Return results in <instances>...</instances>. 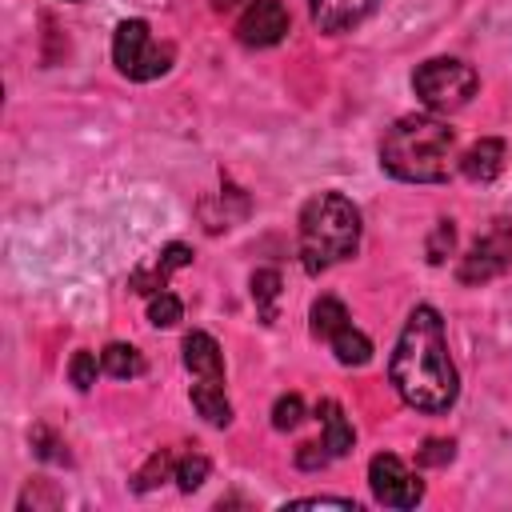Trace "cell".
Wrapping results in <instances>:
<instances>
[{
  "mask_svg": "<svg viewBox=\"0 0 512 512\" xmlns=\"http://www.w3.org/2000/svg\"><path fill=\"white\" fill-rule=\"evenodd\" d=\"M388 380L416 412H448L460 396V376L448 356L444 320L432 304H416L388 360Z\"/></svg>",
  "mask_w": 512,
  "mask_h": 512,
  "instance_id": "6da1fadb",
  "label": "cell"
},
{
  "mask_svg": "<svg viewBox=\"0 0 512 512\" xmlns=\"http://www.w3.org/2000/svg\"><path fill=\"white\" fill-rule=\"evenodd\" d=\"M456 164V132L428 112L400 116L380 140V168L404 184H440Z\"/></svg>",
  "mask_w": 512,
  "mask_h": 512,
  "instance_id": "7a4b0ae2",
  "label": "cell"
},
{
  "mask_svg": "<svg viewBox=\"0 0 512 512\" xmlns=\"http://www.w3.org/2000/svg\"><path fill=\"white\" fill-rule=\"evenodd\" d=\"M360 208L340 192H320L300 208V260L312 276L356 256Z\"/></svg>",
  "mask_w": 512,
  "mask_h": 512,
  "instance_id": "3957f363",
  "label": "cell"
},
{
  "mask_svg": "<svg viewBox=\"0 0 512 512\" xmlns=\"http://www.w3.org/2000/svg\"><path fill=\"white\" fill-rule=\"evenodd\" d=\"M476 68L456 60V56H436V60H424L416 72H412V88L420 96L424 108L432 112H456L464 108L472 96H476Z\"/></svg>",
  "mask_w": 512,
  "mask_h": 512,
  "instance_id": "277c9868",
  "label": "cell"
},
{
  "mask_svg": "<svg viewBox=\"0 0 512 512\" xmlns=\"http://www.w3.org/2000/svg\"><path fill=\"white\" fill-rule=\"evenodd\" d=\"M112 60L128 80H156L172 68V44H156L144 20H120L112 32Z\"/></svg>",
  "mask_w": 512,
  "mask_h": 512,
  "instance_id": "5b68a950",
  "label": "cell"
},
{
  "mask_svg": "<svg viewBox=\"0 0 512 512\" xmlns=\"http://www.w3.org/2000/svg\"><path fill=\"white\" fill-rule=\"evenodd\" d=\"M312 336L328 340L336 360L348 364V368H360V364L372 360V340L348 320V308L336 296H320L312 304Z\"/></svg>",
  "mask_w": 512,
  "mask_h": 512,
  "instance_id": "8992f818",
  "label": "cell"
},
{
  "mask_svg": "<svg viewBox=\"0 0 512 512\" xmlns=\"http://www.w3.org/2000/svg\"><path fill=\"white\" fill-rule=\"evenodd\" d=\"M508 268H512V224L508 220H492L488 232L476 236V244L460 260L456 276H460V284H488Z\"/></svg>",
  "mask_w": 512,
  "mask_h": 512,
  "instance_id": "52a82bcc",
  "label": "cell"
},
{
  "mask_svg": "<svg viewBox=\"0 0 512 512\" xmlns=\"http://www.w3.org/2000/svg\"><path fill=\"white\" fill-rule=\"evenodd\" d=\"M368 484H372V496L384 508H416L424 500L420 476L400 456H392V452H376L368 460Z\"/></svg>",
  "mask_w": 512,
  "mask_h": 512,
  "instance_id": "ba28073f",
  "label": "cell"
},
{
  "mask_svg": "<svg viewBox=\"0 0 512 512\" xmlns=\"http://www.w3.org/2000/svg\"><path fill=\"white\" fill-rule=\"evenodd\" d=\"M288 8L280 0H248L236 20V40L248 48H272L288 36Z\"/></svg>",
  "mask_w": 512,
  "mask_h": 512,
  "instance_id": "9c48e42d",
  "label": "cell"
},
{
  "mask_svg": "<svg viewBox=\"0 0 512 512\" xmlns=\"http://www.w3.org/2000/svg\"><path fill=\"white\" fill-rule=\"evenodd\" d=\"M184 368L192 372L196 384L224 388V356H220V344L208 332H188L184 336Z\"/></svg>",
  "mask_w": 512,
  "mask_h": 512,
  "instance_id": "30bf717a",
  "label": "cell"
},
{
  "mask_svg": "<svg viewBox=\"0 0 512 512\" xmlns=\"http://www.w3.org/2000/svg\"><path fill=\"white\" fill-rule=\"evenodd\" d=\"M188 264H192V248H188V244H168V248L156 252L148 264H140V268L128 276V284H132V292L152 296V292H160V288L168 284V276H172L176 268H188Z\"/></svg>",
  "mask_w": 512,
  "mask_h": 512,
  "instance_id": "8fae6325",
  "label": "cell"
},
{
  "mask_svg": "<svg viewBox=\"0 0 512 512\" xmlns=\"http://www.w3.org/2000/svg\"><path fill=\"white\" fill-rule=\"evenodd\" d=\"M376 4H380V0H308L312 24H316L320 32H328V36L356 28L360 20H368V16L376 12Z\"/></svg>",
  "mask_w": 512,
  "mask_h": 512,
  "instance_id": "7c38bea8",
  "label": "cell"
},
{
  "mask_svg": "<svg viewBox=\"0 0 512 512\" xmlns=\"http://www.w3.org/2000/svg\"><path fill=\"white\" fill-rule=\"evenodd\" d=\"M456 164H460V172H464L468 180L488 184V180L500 176V168H504V140H476Z\"/></svg>",
  "mask_w": 512,
  "mask_h": 512,
  "instance_id": "4fadbf2b",
  "label": "cell"
},
{
  "mask_svg": "<svg viewBox=\"0 0 512 512\" xmlns=\"http://www.w3.org/2000/svg\"><path fill=\"white\" fill-rule=\"evenodd\" d=\"M316 420H320V428H324V448L332 452V460L336 456H344L348 448H352V440H356V432H352V424L344 420V408L336 404V400H320L316 404Z\"/></svg>",
  "mask_w": 512,
  "mask_h": 512,
  "instance_id": "5bb4252c",
  "label": "cell"
},
{
  "mask_svg": "<svg viewBox=\"0 0 512 512\" xmlns=\"http://www.w3.org/2000/svg\"><path fill=\"white\" fill-rule=\"evenodd\" d=\"M192 408L212 424V428H228L232 424V404L224 396V388H204V384H192Z\"/></svg>",
  "mask_w": 512,
  "mask_h": 512,
  "instance_id": "9a60e30c",
  "label": "cell"
},
{
  "mask_svg": "<svg viewBox=\"0 0 512 512\" xmlns=\"http://www.w3.org/2000/svg\"><path fill=\"white\" fill-rule=\"evenodd\" d=\"M100 368H104L108 376H116V380H136V376L144 372V356H140L132 344H108V348L100 352Z\"/></svg>",
  "mask_w": 512,
  "mask_h": 512,
  "instance_id": "2e32d148",
  "label": "cell"
},
{
  "mask_svg": "<svg viewBox=\"0 0 512 512\" xmlns=\"http://www.w3.org/2000/svg\"><path fill=\"white\" fill-rule=\"evenodd\" d=\"M176 456H180V452H172V448L152 452L148 464L136 472V492H152V488H160L164 480H176Z\"/></svg>",
  "mask_w": 512,
  "mask_h": 512,
  "instance_id": "e0dca14e",
  "label": "cell"
},
{
  "mask_svg": "<svg viewBox=\"0 0 512 512\" xmlns=\"http://www.w3.org/2000/svg\"><path fill=\"white\" fill-rule=\"evenodd\" d=\"M252 300H256V308H260V320L272 324V320H276V300H280V272H276V268L252 272Z\"/></svg>",
  "mask_w": 512,
  "mask_h": 512,
  "instance_id": "ac0fdd59",
  "label": "cell"
},
{
  "mask_svg": "<svg viewBox=\"0 0 512 512\" xmlns=\"http://www.w3.org/2000/svg\"><path fill=\"white\" fill-rule=\"evenodd\" d=\"M180 316H184V304H180V296H172L168 288H160V292L148 296V324L172 328V324H180Z\"/></svg>",
  "mask_w": 512,
  "mask_h": 512,
  "instance_id": "d6986e66",
  "label": "cell"
},
{
  "mask_svg": "<svg viewBox=\"0 0 512 512\" xmlns=\"http://www.w3.org/2000/svg\"><path fill=\"white\" fill-rule=\"evenodd\" d=\"M208 468H212V464H208L204 452H180V456H176V484H180L184 492H192V488L204 484Z\"/></svg>",
  "mask_w": 512,
  "mask_h": 512,
  "instance_id": "ffe728a7",
  "label": "cell"
},
{
  "mask_svg": "<svg viewBox=\"0 0 512 512\" xmlns=\"http://www.w3.org/2000/svg\"><path fill=\"white\" fill-rule=\"evenodd\" d=\"M300 420H304V400H300L296 392L280 396V400H276V408H272V428H280V432H292Z\"/></svg>",
  "mask_w": 512,
  "mask_h": 512,
  "instance_id": "44dd1931",
  "label": "cell"
},
{
  "mask_svg": "<svg viewBox=\"0 0 512 512\" xmlns=\"http://www.w3.org/2000/svg\"><path fill=\"white\" fill-rule=\"evenodd\" d=\"M96 368H100V364H96V352H84V348H80V352L68 360V380H72L80 392H88V388L96 384Z\"/></svg>",
  "mask_w": 512,
  "mask_h": 512,
  "instance_id": "7402d4cb",
  "label": "cell"
},
{
  "mask_svg": "<svg viewBox=\"0 0 512 512\" xmlns=\"http://www.w3.org/2000/svg\"><path fill=\"white\" fill-rule=\"evenodd\" d=\"M452 244H456V228H452V220H440L432 228V236H428V260L432 264H444V256L452 252Z\"/></svg>",
  "mask_w": 512,
  "mask_h": 512,
  "instance_id": "603a6c76",
  "label": "cell"
},
{
  "mask_svg": "<svg viewBox=\"0 0 512 512\" xmlns=\"http://www.w3.org/2000/svg\"><path fill=\"white\" fill-rule=\"evenodd\" d=\"M332 460V452L324 448V440L316 444V440H308V444H300V452H296V464L300 468H324Z\"/></svg>",
  "mask_w": 512,
  "mask_h": 512,
  "instance_id": "cb8c5ba5",
  "label": "cell"
},
{
  "mask_svg": "<svg viewBox=\"0 0 512 512\" xmlns=\"http://www.w3.org/2000/svg\"><path fill=\"white\" fill-rule=\"evenodd\" d=\"M452 460V440H428L420 448V464H448Z\"/></svg>",
  "mask_w": 512,
  "mask_h": 512,
  "instance_id": "d4e9b609",
  "label": "cell"
},
{
  "mask_svg": "<svg viewBox=\"0 0 512 512\" xmlns=\"http://www.w3.org/2000/svg\"><path fill=\"white\" fill-rule=\"evenodd\" d=\"M292 504H300V508H316V504H336V508H356V500H348V496H304V500H292Z\"/></svg>",
  "mask_w": 512,
  "mask_h": 512,
  "instance_id": "484cf974",
  "label": "cell"
},
{
  "mask_svg": "<svg viewBox=\"0 0 512 512\" xmlns=\"http://www.w3.org/2000/svg\"><path fill=\"white\" fill-rule=\"evenodd\" d=\"M212 4H216V8L224 12V8H232V4H240V0H212Z\"/></svg>",
  "mask_w": 512,
  "mask_h": 512,
  "instance_id": "4316f807",
  "label": "cell"
}]
</instances>
